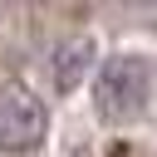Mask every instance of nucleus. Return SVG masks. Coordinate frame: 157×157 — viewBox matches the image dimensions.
<instances>
[{"label": "nucleus", "mask_w": 157, "mask_h": 157, "mask_svg": "<svg viewBox=\"0 0 157 157\" xmlns=\"http://www.w3.org/2000/svg\"><path fill=\"white\" fill-rule=\"evenodd\" d=\"M147 93H152V78L137 54H108L93 69V103L103 123H132L147 108Z\"/></svg>", "instance_id": "nucleus-1"}, {"label": "nucleus", "mask_w": 157, "mask_h": 157, "mask_svg": "<svg viewBox=\"0 0 157 157\" xmlns=\"http://www.w3.org/2000/svg\"><path fill=\"white\" fill-rule=\"evenodd\" d=\"M49 132V113L34 88L5 83L0 88V152H29Z\"/></svg>", "instance_id": "nucleus-2"}, {"label": "nucleus", "mask_w": 157, "mask_h": 157, "mask_svg": "<svg viewBox=\"0 0 157 157\" xmlns=\"http://www.w3.org/2000/svg\"><path fill=\"white\" fill-rule=\"evenodd\" d=\"M93 69H98V49H93L88 34H69V39H59L54 54H49V78H54L59 93H74Z\"/></svg>", "instance_id": "nucleus-3"}]
</instances>
